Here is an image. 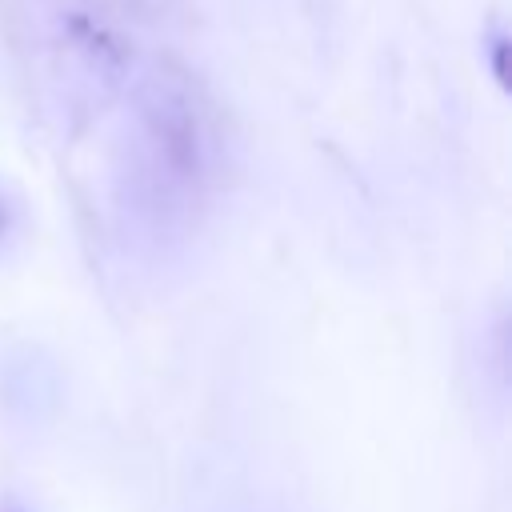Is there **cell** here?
Wrapping results in <instances>:
<instances>
[{
  "mask_svg": "<svg viewBox=\"0 0 512 512\" xmlns=\"http://www.w3.org/2000/svg\"><path fill=\"white\" fill-rule=\"evenodd\" d=\"M492 72H496V84L508 88V36L492 40Z\"/></svg>",
  "mask_w": 512,
  "mask_h": 512,
  "instance_id": "6da1fadb",
  "label": "cell"
}]
</instances>
